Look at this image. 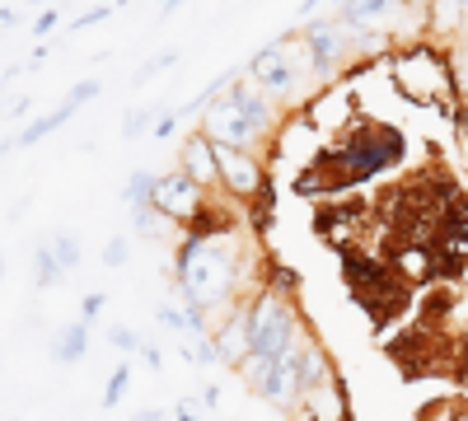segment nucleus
I'll list each match as a JSON object with an SVG mask.
<instances>
[{"label": "nucleus", "mask_w": 468, "mask_h": 421, "mask_svg": "<svg viewBox=\"0 0 468 421\" xmlns=\"http://www.w3.org/2000/svg\"><path fill=\"white\" fill-rule=\"evenodd\" d=\"M258 272H267V267L249 258L239 225L183 229V244L174 248V290L183 295V304H197L211 319L253 295L262 286Z\"/></svg>", "instance_id": "nucleus-1"}, {"label": "nucleus", "mask_w": 468, "mask_h": 421, "mask_svg": "<svg viewBox=\"0 0 468 421\" xmlns=\"http://www.w3.org/2000/svg\"><path fill=\"white\" fill-rule=\"evenodd\" d=\"M388 70V85H394L408 103L417 108H436L445 118L459 112V75H454V61H450V43L431 37V43H399L384 61Z\"/></svg>", "instance_id": "nucleus-2"}, {"label": "nucleus", "mask_w": 468, "mask_h": 421, "mask_svg": "<svg viewBox=\"0 0 468 421\" xmlns=\"http://www.w3.org/2000/svg\"><path fill=\"white\" fill-rule=\"evenodd\" d=\"M253 80L277 99L286 112H295V108H304L309 99L319 94V85H324V75H319V66H314V52H309V43H304V33L300 28H291V33H282V37H271V43H262L253 57H249V66H244Z\"/></svg>", "instance_id": "nucleus-3"}, {"label": "nucleus", "mask_w": 468, "mask_h": 421, "mask_svg": "<svg viewBox=\"0 0 468 421\" xmlns=\"http://www.w3.org/2000/svg\"><path fill=\"white\" fill-rule=\"evenodd\" d=\"M300 33H304L309 52H314L324 85H333L346 66H356V28H346L342 15H319V19L309 15V19H300Z\"/></svg>", "instance_id": "nucleus-4"}, {"label": "nucleus", "mask_w": 468, "mask_h": 421, "mask_svg": "<svg viewBox=\"0 0 468 421\" xmlns=\"http://www.w3.org/2000/svg\"><path fill=\"white\" fill-rule=\"evenodd\" d=\"M216 202H207V187L197 178H187L183 169H169L154 183V211H160L174 229H197L211 216Z\"/></svg>", "instance_id": "nucleus-5"}, {"label": "nucleus", "mask_w": 468, "mask_h": 421, "mask_svg": "<svg viewBox=\"0 0 468 421\" xmlns=\"http://www.w3.org/2000/svg\"><path fill=\"white\" fill-rule=\"evenodd\" d=\"M216 145H244V150H258V155H267L271 141H277V132H267L262 122H253L244 108H234L225 94H216L202 112V122H197Z\"/></svg>", "instance_id": "nucleus-6"}, {"label": "nucleus", "mask_w": 468, "mask_h": 421, "mask_svg": "<svg viewBox=\"0 0 468 421\" xmlns=\"http://www.w3.org/2000/svg\"><path fill=\"white\" fill-rule=\"evenodd\" d=\"M220 150V193L229 202H253L262 187H267V160L258 150H244V145H216Z\"/></svg>", "instance_id": "nucleus-7"}, {"label": "nucleus", "mask_w": 468, "mask_h": 421, "mask_svg": "<svg viewBox=\"0 0 468 421\" xmlns=\"http://www.w3.org/2000/svg\"><path fill=\"white\" fill-rule=\"evenodd\" d=\"M431 248H436L441 267H450V272L468 262V202H463V197H454V202L436 216Z\"/></svg>", "instance_id": "nucleus-8"}, {"label": "nucleus", "mask_w": 468, "mask_h": 421, "mask_svg": "<svg viewBox=\"0 0 468 421\" xmlns=\"http://www.w3.org/2000/svg\"><path fill=\"white\" fill-rule=\"evenodd\" d=\"M178 169H183L187 178H197L207 193H220V150H216V141H211L202 127H192V132L183 136V145H178Z\"/></svg>", "instance_id": "nucleus-9"}, {"label": "nucleus", "mask_w": 468, "mask_h": 421, "mask_svg": "<svg viewBox=\"0 0 468 421\" xmlns=\"http://www.w3.org/2000/svg\"><path fill=\"white\" fill-rule=\"evenodd\" d=\"M90 352V323L85 319H75V323H61L52 332V361L57 365H80Z\"/></svg>", "instance_id": "nucleus-10"}, {"label": "nucleus", "mask_w": 468, "mask_h": 421, "mask_svg": "<svg viewBox=\"0 0 468 421\" xmlns=\"http://www.w3.org/2000/svg\"><path fill=\"white\" fill-rule=\"evenodd\" d=\"M388 10H403V0H356V5H346V10H337V15H342L346 28L361 33V28H384Z\"/></svg>", "instance_id": "nucleus-11"}, {"label": "nucleus", "mask_w": 468, "mask_h": 421, "mask_svg": "<svg viewBox=\"0 0 468 421\" xmlns=\"http://www.w3.org/2000/svg\"><path fill=\"white\" fill-rule=\"evenodd\" d=\"M61 281H66V267H61L52 239H43V244L33 248V286H37V290H52V286H61Z\"/></svg>", "instance_id": "nucleus-12"}, {"label": "nucleus", "mask_w": 468, "mask_h": 421, "mask_svg": "<svg viewBox=\"0 0 468 421\" xmlns=\"http://www.w3.org/2000/svg\"><path fill=\"white\" fill-rule=\"evenodd\" d=\"M154 183H160V174H154V169H136V174L127 178V187H122L127 211H145V206H154Z\"/></svg>", "instance_id": "nucleus-13"}, {"label": "nucleus", "mask_w": 468, "mask_h": 421, "mask_svg": "<svg viewBox=\"0 0 468 421\" xmlns=\"http://www.w3.org/2000/svg\"><path fill=\"white\" fill-rule=\"evenodd\" d=\"M66 122H70V118H66V112L57 108V112H48V118H37V122H28V127L19 132V141H15V145H19V150H33L37 141H48V136H52V132H61Z\"/></svg>", "instance_id": "nucleus-14"}, {"label": "nucleus", "mask_w": 468, "mask_h": 421, "mask_svg": "<svg viewBox=\"0 0 468 421\" xmlns=\"http://www.w3.org/2000/svg\"><path fill=\"white\" fill-rule=\"evenodd\" d=\"M127 384H132V356H122V361L112 365V374H108V389H103V407H122Z\"/></svg>", "instance_id": "nucleus-15"}, {"label": "nucleus", "mask_w": 468, "mask_h": 421, "mask_svg": "<svg viewBox=\"0 0 468 421\" xmlns=\"http://www.w3.org/2000/svg\"><path fill=\"white\" fill-rule=\"evenodd\" d=\"M132 225H136V239H145V244H160V235L169 229V220L154 211V206H145V211H132Z\"/></svg>", "instance_id": "nucleus-16"}, {"label": "nucleus", "mask_w": 468, "mask_h": 421, "mask_svg": "<svg viewBox=\"0 0 468 421\" xmlns=\"http://www.w3.org/2000/svg\"><path fill=\"white\" fill-rule=\"evenodd\" d=\"M160 112H165V108H132L127 118H122V141H136V136L154 132V122H160Z\"/></svg>", "instance_id": "nucleus-17"}, {"label": "nucleus", "mask_w": 468, "mask_h": 421, "mask_svg": "<svg viewBox=\"0 0 468 421\" xmlns=\"http://www.w3.org/2000/svg\"><path fill=\"white\" fill-rule=\"evenodd\" d=\"M52 239V248H57V258H61V267L66 272H75L80 267V258H85V248H80V239L70 235V229H57V235H48Z\"/></svg>", "instance_id": "nucleus-18"}, {"label": "nucleus", "mask_w": 468, "mask_h": 421, "mask_svg": "<svg viewBox=\"0 0 468 421\" xmlns=\"http://www.w3.org/2000/svg\"><path fill=\"white\" fill-rule=\"evenodd\" d=\"M450 61H454V75H459V99H468V24L450 43Z\"/></svg>", "instance_id": "nucleus-19"}, {"label": "nucleus", "mask_w": 468, "mask_h": 421, "mask_svg": "<svg viewBox=\"0 0 468 421\" xmlns=\"http://www.w3.org/2000/svg\"><path fill=\"white\" fill-rule=\"evenodd\" d=\"M99 89H103L99 80H80V85H75V89L61 99V112H66V118H75V112H80L90 99H99Z\"/></svg>", "instance_id": "nucleus-20"}, {"label": "nucleus", "mask_w": 468, "mask_h": 421, "mask_svg": "<svg viewBox=\"0 0 468 421\" xmlns=\"http://www.w3.org/2000/svg\"><path fill=\"white\" fill-rule=\"evenodd\" d=\"M154 323L174 328V332H187V304H160V310H154Z\"/></svg>", "instance_id": "nucleus-21"}, {"label": "nucleus", "mask_w": 468, "mask_h": 421, "mask_svg": "<svg viewBox=\"0 0 468 421\" xmlns=\"http://www.w3.org/2000/svg\"><path fill=\"white\" fill-rule=\"evenodd\" d=\"M178 66V52L169 47V52H160V57H150L141 70H136V85H145V80H154V75H160V70H174Z\"/></svg>", "instance_id": "nucleus-22"}, {"label": "nucleus", "mask_w": 468, "mask_h": 421, "mask_svg": "<svg viewBox=\"0 0 468 421\" xmlns=\"http://www.w3.org/2000/svg\"><path fill=\"white\" fill-rule=\"evenodd\" d=\"M127 258H132V239L127 235H112L103 244V267H127Z\"/></svg>", "instance_id": "nucleus-23"}, {"label": "nucleus", "mask_w": 468, "mask_h": 421, "mask_svg": "<svg viewBox=\"0 0 468 421\" xmlns=\"http://www.w3.org/2000/svg\"><path fill=\"white\" fill-rule=\"evenodd\" d=\"M108 342H112V347H117V352H122V356H132V352H141V337H136V332H132L127 323H112V328H108Z\"/></svg>", "instance_id": "nucleus-24"}, {"label": "nucleus", "mask_w": 468, "mask_h": 421, "mask_svg": "<svg viewBox=\"0 0 468 421\" xmlns=\"http://www.w3.org/2000/svg\"><path fill=\"white\" fill-rule=\"evenodd\" d=\"M61 28V5H43V15L33 19V37H52Z\"/></svg>", "instance_id": "nucleus-25"}, {"label": "nucleus", "mask_w": 468, "mask_h": 421, "mask_svg": "<svg viewBox=\"0 0 468 421\" xmlns=\"http://www.w3.org/2000/svg\"><path fill=\"white\" fill-rule=\"evenodd\" d=\"M112 15V5H94V10H85V15H75L70 24H66V33H80V28H94V24H103Z\"/></svg>", "instance_id": "nucleus-26"}, {"label": "nucleus", "mask_w": 468, "mask_h": 421, "mask_svg": "<svg viewBox=\"0 0 468 421\" xmlns=\"http://www.w3.org/2000/svg\"><path fill=\"white\" fill-rule=\"evenodd\" d=\"M103 304H108V295H103V290H90V295L80 300V319H85L90 328L99 323V314H103Z\"/></svg>", "instance_id": "nucleus-27"}, {"label": "nucleus", "mask_w": 468, "mask_h": 421, "mask_svg": "<svg viewBox=\"0 0 468 421\" xmlns=\"http://www.w3.org/2000/svg\"><path fill=\"white\" fill-rule=\"evenodd\" d=\"M178 122H183V112H178V108H165V112H160V122H154V132H150V136H154V141H169V136L178 132Z\"/></svg>", "instance_id": "nucleus-28"}, {"label": "nucleus", "mask_w": 468, "mask_h": 421, "mask_svg": "<svg viewBox=\"0 0 468 421\" xmlns=\"http://www.w3.org/2000/svg\"><path fill=\"white\" fill-rule=\"evenodd\" d=\"M24 118H28V94H19V99H10V103H5V122H10V127H15V122H24Z\"/></svg>", "instance_id": "nucleus-29"}, {"label": "nucleus", "mask_w": 468, "mask_h": 421, "mask_svg": "<svg viewBox=\"0 0 468 421\" xmlns=\"http://www.w3.org/2000/svg\"><path fill=\"white\" fill-rule=\"evenodd\" d=\"M141 361H145L150 370H165V356H160V347H154V342H141Z\"/></svg>", "instance_id": "nucleus-30"}, {"label": "nucleus", "mask_w": 468, "mask_h": 421, "mask_svg": "<svg viewBox=\"0 0 468 421\" xmlns=\"http://www.w3.org/2000/svg\"><path fill=\"white\" fill-rule=\"evenodd\" d=\"M15 24H19V10L10 5V0H5V5H0V28H5V33H10Z\"/></svg>", "instance_id": "nucleus-31"}, {"label": "nucleus", "mask_w": 468, "mask_h": 421, "mask_svg": "<svg viewBox=\"0 0 468 421\" xmlns=\"http://www.w3.org/2000/svg\"><path fill=\"white\" fill-rule=\"evenodd\" d=\"M165 416H169V407H141L132 421H165Z\"/></svg>", "instance_id": "nucleus-32"}, {"label": "nucleus", "mask_w": 468, "mask_h": 421, "mask_svg": "<svg viewBox=\"0 0 468 421\" xmlns=\"http://www.w3.org/2000/svg\"><path fill=\"white\" fill-rule=\"evenodd\" d=\"M454 127H459V136H463V145H468V99H463L459 112H454Z\"/></svg>", "instance_id": "nucleus-33"}, {"label": "nucleus", "mask_w": 468, "mask_h": 421, "mask_svg": "<svg viewBox=\"0 0 468 421\" xmlns=\"http://www.w3.org/2000/svg\"><path fill=\"white\" fill-rule=\"evenodd\" d=\"M48 52H52V47L37 43V47H33V57H28V66H43V61H48Z\"/></svg>", "instance_id": "nucleus-34"}, {"label": "nucleus", "mask_w": 468, "mask_h": 421, "mask_svg": "<svg viewBox=\"0 0 468 421\" xmlns=\"http://www.w3.org/2000/svg\"><path fill=\"white\" fill-rule=\"evenodd\" d=\"M174 421H197V412H192V407H183V403H178V407H174Z\"/></svg>", "instance_id": "nucleus-35"}, {"label": "nucleus", "mask_w": 468, "mask_h": 421, "mask_svg": "<svg viewBox=\"0 0 468 421\" xmlns=\"http://www.w3.org/2000/svg\"><path fill=\"white\" fill-rule=\"evenodd\" d=\"M319 5H324V0H300V15L309 19V15H314V10H319Z\"/></svg>", "instance_id": "nucleus-36"}, {"label": "nucleus", "mask_w": 468, "mask_h": 421, "mask_svg": "<svg viewBox=\"0 0 468 421\" xmlns=\"http://www.w3.org/2000/svg\"><path fill=\"white\" fill-rule=\"evenodd\" d=\"M333 5H337V10H346V5H356V0H333Z\"/></svg>", "instance_id": "nucleus-37"}, {"label": "nucleus", "mask_w": 468, "mask_h": 421, "mask_svg": "<svg viewBox=\"0 0 468 421\" xmlns=\"http://www.w3.org/2000/svg\"><path fill=\"white\" fill-rule=\"evenodd\" d=\"M160 5H165V10H174V5H178V0H160Z\"/></svg>", "instance_id": "nucleus-38"}, {"label": "nucleus", "mask_w": 468, "mask_h": 421, "mask_svg": "<svg viewBox=\"0 0 468 421\" xmlns=\"http://www.w3.org/2000/svg\"><path fill=\"white\" fill-rule=\"evenodd\" d=\"M33 5H52V0H33Z\"/></svg>", "instance_id": "nucleus-39"}, {"label": "nucleus", "mask_w": 468, "mask_h": 421, "mask_svg": "<svg viewBox=\"0 0 468 421\" xmlns=\"http://www.w3.org/2000/svg\"><path fill=\"white\" fill-rule=\"evenodd\" d=\"M5 421H19V416H5Z\"/></svg>", "instance_id": "nucleus-40"}, {"label": "nucleus", "mask_w": 468, "mask_h": 421, "mask_svg": "<svg viewBox=\"0 0 468 421\" xmlns=\"http://www.w3.org/2000/svg\"><path fill=\"white\" fill-rule=\"evenodd\" d=\"M421 5H426V0H421Z\"/></svg>", "instance_id": "nucleus-41"}]
</instances>
